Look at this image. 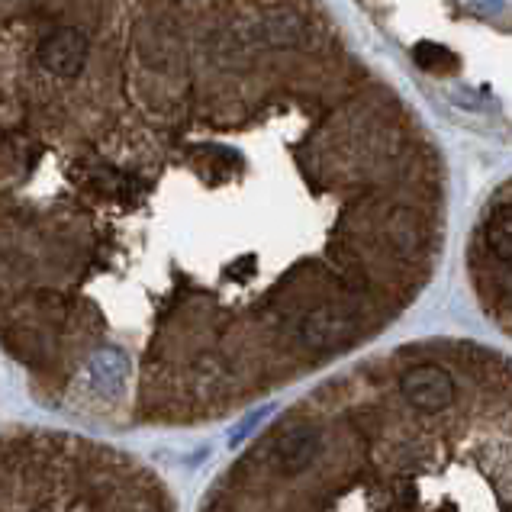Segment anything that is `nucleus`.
Returning <instances> with one entry per match:
<instances>
[{
  "label": "nucleus",
  "mask_w": 512,
  "mask_h": 512,
  "mask_svg": "<svg viewBox=\"0 0 512 512\" xmlns=\"http://www.w3.org/2000/svg\"><path fill=\"white\" fill-rule=\"evenodd\" d=\"M297 332L306 348L335 351V348H345L348 342L358 339L361 319L351 303H323V306H316V310L303 313Z\"/></svg>",
  "instance_id": "f257e3e1"
},
{
  "label": "nucleus",
  "mask_w": 512,
  "mask_h": 512,
  "mask_svg": "<svg viewBox=\"0 0 512 512\" xmlns=\"http://www.w3.org/2000/svg\"><path fill=\"white\" fill-rule=\"evenodd\" d=\"M455 377L438 364H413L406 368L400 377V393L403 400L419 409V413H445V409L455 403Z\"/></svg>",
  "instance_id": "f03ea898"
},
{
  "label": "nucleus",
  "mask_w": 512,
  "mask_h": 512,
  "mask_svg": "<svg viewBox=\"0 0 512 512\" xmlns=\"http://www.w3.org/2000/svg\"><path fill=\"white\" fill-rule=\"evenodd\" d=\"M39 62L58 78H75L87 62V39L81 29H55L39 42Z\"/></svg>",
  "instance_id": "7ed1b4c3"
},
{
  "label": "nucleus",
  "mask_w": 512,
  "mask_h": 512,
  "mask_svg": "<svg viewBox=\"0 0 512 512\" xmlns=\"http://www.w3.org/2000/svg\"><path fill=\"white\" fill-rule=\"evenodd\" d=\"M323 451V432L310 422H300V426L287 429L274 445V467L287 477L303 474L306 467H313V461Z\"/></svg>",
  "instance_id": "20e7f679"
},
{
  "label": "nucleus",
  "mask_w": 512,
  "mask_h": 512,
  "mask_svg": "<svg viewBox=\"0 0 512 512\" xmlns=\"http://www.w3.org/2000/svg\"><path fill=\"white\" fill-rule=\"evenodd\" d=\"M255 39L274 49H290L306 42V23L294 10H268L255 26Z\"/></svg>",
  "instance_id": "39448f33"
},
{
  "label": "nucleus",
  "mask_w": 512,
  "mask_h": 512,
  "mask_svg": "<svg viewBox=\"0 0 512 512\" xmlns=\"http://www.w3.org/2000/svg\"><path fill=\"white\" fill-rule=\"evenodd\" d=\"M91 380L100 393H120L129 380V358L120 348H104L91 361Z\"/></svg>",
  "instance_id": "423d86ee"
},
{
  "label": "nucleus",
  "mask_w": 512,
  "mask_h": 512,
  "mask_svg": "<svg viewBox=\"0 0 512 512\" xmlns=\"http://www.w3.org/2000/svg\"><path fill=\"white\" fill-rule=\"evenodd\" d=\"M484 242L490 255L503 265H512V203L496 207L484 223Z\"/></svg>",
  "instance_id": "0eeeda50"
},
{
  "label": "nucleus",
  "mask_w": 512,
  "mask_h": 512,
  "mask_svg": "<svg viewBox=\"0 0 512 512\" xmlns=\"http://www.w3.org/2000/svg\"><path fill=\"white\" fill-rule=\"evenodd\" d=\"M413 55H416V65L432 71V75H451V71L458 68L455 52H448L445 46H438V42H419Z\"/></svg>",
  "instance_id": "6e6552de"
},
{
  "label": "nucleus",
  "mask_w": 512,
  "mask_h": 512,
  "mask_svg": "<svg viewBox=\"0 0 512 512\" xmlns=\"http://www.w3.org/2000/svg\"><path fill=\"white\" fill-rule=\"evenodd\" d=\"M455 4H461L464 10H471V13H484V17H490V13L500 10L506 0H455Z\"/></svg>",
  "instance_id": "1a4fd4ad"
},
{
  "label": "nucleus",
  "mask_w": 512,
  "mask_h": 512,
  "mask_svg": "<svg viewBox=\"0 0 512 512\" xmlns=\"http://www.w3.org/2000/svg\"><path fill=\"white\" fill-rule=\"evenodd\" d=\"M261 416H265V409H258V413L248 416V419L242 422V426H239L236 432H232V445H239V438H245L248 432H252V429L258 426V422H261Z\"/></svg>",
  "instance_id": "9d476101"
}]
</instances>
